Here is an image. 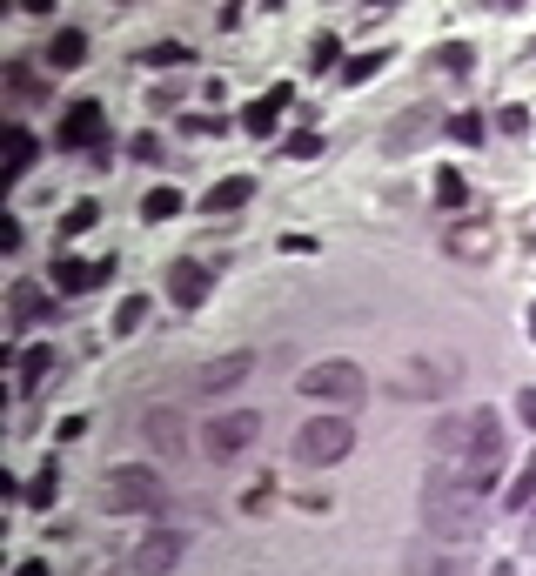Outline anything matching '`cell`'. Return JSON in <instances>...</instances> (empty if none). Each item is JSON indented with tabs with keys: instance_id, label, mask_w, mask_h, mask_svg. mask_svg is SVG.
I'll list each match as a JSON object with an SVG mask.
<instances>
[{
	"instance_id": "1",
	"label": "cell",
	"mask_w": 536,
	"mask_h": 576,
	"mask_svg": "<svg viewBox=\"0 0 536 576\" xmlns=\"http://www.w3.org/2000/svg\"><path fill=\"white\" fill-rule=\"evenodd\" d=\"M429 456H436V469H449V476H463L469 489L490 496L510 443H503V422H496L490 409H469V416H443L429 429Z\"/></svg>"
},
{
	"instance_id": "2",
	"label": "cell",
	"mask_w": 536,
	"mask_h": 576,
	"mask_svg": "<svg viewBox=\"0 0 536 576\" xmlns=\"http://www.w3.org/2000/svg\"><path fill=\"white\" fill-rule=\"evenodd\" d=\"M423 523H429V536H443V543H469V536H483V489H469L463 476H449V469H429V483H423Z\"/></svg>"
},
{
	"instance_id": "3",
	"label": "cell",
	"mask_w": 536,
	"mask_h": 576,
	"mask_svg": "<svg viewBox=\"0 0 536 576\" xmlns=\"http://www.w3.org/2000/svg\"><path fill=\"white\" fill-rule=\"evenodd\" d=\"M349 443H356L349 416H309L302 429H295V463L302 469H329V463L349 456Z\"/></svg>"
},
{
	"instance_id": "4",
	"label": "cell",
	"mask_w": 536,
	"mask_h": 576,
	"mask_svg": "<svg viewBox=\"0 0 536 576\" xmlns=\"http://www.w3.org/2000/svg\"><path fill=\"white\" fill-rule=\"evenodd\" d=\"M101 503L108 510H128V516H141V510H161V476L155 469H108L101 476Z\"/></svg>"
},
{
	"instance_id": "5",
	"label": "cell",
	"mask_w": 536,
	"mask_h": 576,
	"mask_svg": "<svg viewBox=\"0 0 536 576\" xmlns=\"http://www.w3.org/2000/svg\"><path fill=\"white\" fill-rule=\"evenodd\" d=\"M302 396H322V402H362L369 396V376H362L356 362H309L302 376H295Z\"/></svg>"
},
{
	"instance_id": "6",
	"label": "cell",
	"mask_w": 536,
	"mask_h": 576,
	"mask_svg": "<svg viewBox=\"0 0 536 576\" xmlns=\"http://www.w3.org/2000/svg\"><path fill=\"white\" fill-rule=\"evenodd\" d=\"M255 436H262V416H255V409H228V416H208L201 449H208V463H235Z\"/></svg>"
},
{
	"instance_id": "7",
	"label": "cell",
	"mask_w": 536,
	"mask_h": 576,
	"mask_svg": "<svg viewBox=\"0 0 536 576\" xmlns=\"http://www.w3.org/2000/svg\"><path fill=\"white\" fill-rule=\"evenodd\" d=\"M108 108L101 101H74V108L61 114V128H54V148H101L108 141Z\"/></svg>"
},
{
	"instance_id": "8",
	"label": "cell",
	"mask_w": 536,
	"mask_h": 576,
	"mask_svg": "<svg viewBox=\"0 0 536 576\" xmlns=\"http://www.w3.org/2000/svg\"><path fill=\"white\" fill-rule=\"evenodd\" d=\"M208 282H215V268L195 262V255H175V262H168V295H175V309H201V302H208Z\"/></svg>"
},
{
	"instance_id": "9",
	"label": "cell",
	"mask_w": 536,
	"mask_h": 576,
	"mask_svg": "<svg viewBox=\"0 0 536 576\" xmlns=\"http://www.w3.org/2000/svg\"><path fill=\"white\" fill-rule=\"evenodd\" d=\"M181 563V530H155V536H141V550H134L128 570L134 576H168Z\"/></svg>"
},
{
	"instance_id": "10",
	"label": "cell",
	"mask_w": 536,
	"mask_h": 576,
	"mask_svg": "<svg viewBox=\"0 0 536 576\" xmlns=\"http://www.w3.org/2000/svg\"><path fill=\"white\" fill-rule=\"evenodd\" d=\"M456 382H463L456 362H436V369H429V362H409V369L396 376V396H443V389H456Z\"/></svg>"
},
{
	"instance_id": "11",
	"label": "cell",
	"mask_w": 536,
	"mask_h": 576,
	"mask_svg": "<svg viewBox=\"0 0 536 576\" xmlns=\"http://www.w3.org/2000/svg\"><path fill=\"white\" fill-rule=\"evenodd\" d=\"M429 128H436V108H429V101H416V108L402 114V121H389L382 148H389V155H409V148H416V141H423Z\"/></svg>"
},
{
	"instance_id": "12",
	"label": "cell",
	"mask_w": 536,
	"mask_h": 576,
	"mask_svg": "<svg viewBox=\"0 0 536 576\" xmlns=\"http://www.w3.org/2000/svg\"><path fill=\"white\" fill-rule=\"evenodd\" d=\"M108 275H114V255H101V262H74V255H61V262H54V288H61V295H81V288L108 282Z\"/></svg>"
},
{
	"instance_id": "13",
	"label": "cell",
	"mask_w": 536,
	"mask_h": 576,
	"mask_svg": "<svg viewBox=\"0 0 536 576\" xmlns=\"http://www.w3.org/2000/svg\"><path fill=\"white\" fill-rule=\"evenodd\" d=\"M295 101V88L289 81H282V88H268V101H248L242 108V128L255 134V141H268V134H275V121H282V108H289Z\"/></svg>"
},
{
	"instance_id": "14",
	"label": "cell",
	"mask_w": 536,
	"mask_h": 576,
	"mask_svg": "<svg viewBox=\"0 0 536 576\" xmlns=\"http://www.w3.org/2000/svg\"><path fill=\"white\" fill-rule=\"evenodd\" d=\"M7 309H14V329H34V322H47V288H34V282H14V295H7Z\"/></svg>"
},
{
	"instance_id": "15",
	"label": "cell",
	"mask_w": 536,
	"mask_h": 576,
	"mask_svg": "<svg viewBox=\"0 0 536 576\" xmlns=\"http://www.w3.org/2000/svg\"><path fill=\"white\" fill-rule=\"evenodd\" d=\"M0 148H7V181H21L27 168H34V155H41V141H34L27 128H7V134H0Z\"/></svg>"
},
{
	"instance_id": "16",
	"label": "cell",
	"mask_w": 536,
	"mask_h": 576,
	"mask_svg": "<svg viewBox=\"0 0 536 576\" xmlns=\"http://www.w3.org/2000/svg\"><path fill=\"white\" fill-rule=\"evenodd\" d=\"M248 369H255V355H248V349H235V355H222V362H208V369H201V389L215 396V389H228V382H242Z\"/></svg>"
},
{
	"instance_id": "17",
	"label": "cell",
	"mask_w": 536,
	"mask_h": 576,
	"mask_svg": "<svg viewBox=\"0 0 536 576\" xmlns=\"http://www.w3.org/2000/svg\"><path fill=\"white\" fill-rule=\"evenodd\" d=\"M248 195H255V181H248V175H228V181H215V188H208V201H201V208H208V215H235Z\"/></svg>"
},
{
	"instance_id": "18",
	"label": "cell",
	"mask_w": 536,
	"mask_h": 576,
	"mask_svg": "<svg viewBox=\"0 0 536 576\" xmlns=\"http://www.w3.org/2000/svg\"><path fill=\"white\" fill-rule=\"evenodd\" d=\"M141 436H148L161 456H181V416H175V409H155V416L141 422Z\"/></svg>"
},
{
	"instance_id": "19",
	"label": "cell",
	"mask_w": 536,
	"mask_h": 576,
	"mask_svg": "<svg viewBox=\"0 0 536 576\" xmlns=\"http://www.w3.org/2000/svg\"><path fill=\"white\" fill-rule=\"evenodd\" d=\"M47 61L54 67H81L88 61V34H81V27H61V34L47 41Z\"/></svg>"
},
{
	"instance_id": "20",
	"label": "cell",
	"mask_w": 536,
	"mask_h": 576,
	"mask_svg": "<svg viewBox=\"0 0 536 576\" xmlns=\"http://www.w3.org/2000/svg\"><path fill=\"white\" fill-rule=\"evenodd\" d=\"M436 208H443V215H463L469 208V181L456 175V168H436Z\"/></svg>"
},
{
	"instance_id": "21",
	"label": "cell",
	"mask_w": 536,
	"mask_h": 576,
	"mask_svg": "<svg viewBox=\"0 0 536 576\" xmlns=\"http://www.w3.org/2000/svg\"><path fill=\"white\" fill-rule=\"evenodd\" d=\"M54 362H61L54 349H27V355H21V389H27V396H34V389L54 376Z\"/></svg>"
},
{
	"instance_id": "22",
	"label": "cell",
	"mask_w": 536,
	"mask_h": 576,
	"mask_svg": "<svg viewBox=\"0 0 536 576\" xmlns=\"http://www.w3.org/2000/svg\"><path fill=\"white\" fill-rule=\"evenodd\" d=\"M7 101H21V108H27V101H41V74L14 61V67H7Z\"/></svg>"
},
{
	"instance_id": "23",
	"label": "cell",
	"mask_w": 536,
	"mask_h": 576,
	"mask_svg": "<svg viewBox=\"0 0 536 576\" xmlns=\"http://www.w3.org/2000/svg\"><path fill=\"white\" fill-rule=\"evenodd\" d=\"M168 215H181V195L175 188H148L141 195V222H168Z\"/></svg>"
},
{
	"instance_id": "24",
	"label": "cell",
	"mask_w": 536,
	"mask_h": 576,
	"mask_svg": "<svg viewBox=\"0 0 536 576\" xmlns=\"http://www.w3.org/2000/svg\"><path fill=\"white\" fill-rule=\"evenodd\" d=\"M148 309H155L148 295H128V302L114 309V335H134V329H141V322H148Z\"/></svg>"
},
{
	"instance_id": "25",
	"label": "cell",
	"mask_w": 536,
	"mask_h": 576,
	"mask_svg": "<svg viewBox=\"0 0 536 576\" xmlns=\"http://www.w3.org/2000/svg\"><path fill=\"white\" fill-rule=\"evenodd\" d=\"M382 61H389L382 47H376V54H356V61H342V81H349V88H362V81H376V74H382Z\"/></svg>"
},
{
	"instance_id": "26",
	"label": "cell",
	"mask_w": 536,
	"mask_h": 576,
	"mask_svg": "<svg viewBox=\"0 0 536 576\" xmlns=\"http://www.w3.org/2000/svg\"><path fill=\"white\" fill-rule=\"evenodd\" d=\"M54 496H61V469L47 463L41 476H34V483H27V503H34V510H47V503H54Z\"/></svg>"
},
{
	"instance_id": "27",
	"label": "cell",
	"mask_w": 536,
	"mask_h": 576,
	"mask_svg": "<svg viewBox=\"0 0 536 576\" xmlns=\"http://www.w3.org/2000/svg\"><path fill=\"white\" fill-rule=\"evenodd\" d=\"M449 141H463V148H476V141H483V114H449Z\"/></svg>"
},
{
	"instance_id": "28",
	"label": "cell",
	"mask_w": 536,
	"mask_h": 576,
	"mask_svg": "<svg viewBox=\"0 0 536 576\" xmlns=\"http://www.w3.org/2000/svg\"><path fill=\"white\" fill-rule=\"evenodd\" d=\"M94 222H101V208H94V201H74V208L61 215V235H88Z\"/></svg>"
},
{
	"instance_id": "29",
	"label": "cell",
	"mask_w": 536,
	"mask_h": 576,
	"mask_svg": "<svg viewBox=\"0 0 536 576\" xmlns=\"http://www.w3.org/2000/svg\"><path fill=\"white\" fill-rule=\"evenodd\" d=\"M181 134H195V141H208V134H215V141H222L228 121H222V108H215V114H188V121H181Z\"/></svg>"
},
{
	"instance_id": "30",
	"label": "cell",
	"mask_w": 536,
	"mask_h": 576,
	"mask_svg": "<svg viewBox=\"0 0 536 576\" xmlns=\"http://www.w3.org/2000/svg\"><path fill=\"white\" fill-rule=\"evenodd\" d=\"M282 155H295V161H315V155H322V134H315V128H295L289 141H282Z\"/></svg>"
},
{
	"instance_id": "31",
	"label": "cell",
	"mask_w": 536,
	"mask_h": 576,
	"mask_svg": "<svg viewBox=\"0 0 536 576\" xmlns=\"http://www.w3.org/2000/svg\"><path fill=\"white\" fill-rule=\"evenodd\" d=\"M141 61H148V67H181V61H188V41H155Z\"/></svg>"
},
{
	"instance_id": "32",
	"label": "cell",
	"mask_w": 536,
	"mask_h": 576,
	"mask_svg": "<svg viewBox=\"0 0 536 576\" xmlns=\"http://www.w3.org/2000/svg\"><path fill=\"white\" fill-rule=\"evenodd\" d=\"M530 496H536V463H523V476H516L510 489H503V503H510V510H523Z\"/></svg>"
},
{
	"instance_id": "33",
	"label": "cell",
	"mask_w": 536,
	"mask_h": 576,
	"mask_svg": "<svg viewBox=\"0 0 536 576\" xmlns=\"http://www.w3.org/2000/svg\"><path fill=\"white\" fill-rule=\"evenodd\" d=\"M335 61H342V41H335V34H315V47H309V67L322 74V67H335Z\"/></svg>"
},
{
	"instance_id": "34",
	"label": "cell",
	"mask_w": 536,
	"mask_h": 576,
	"mask_svg": "<svg viewBox=\"0 0 536 576\" xmlns=\"http://www.w3.org/2000/svg\"><path fill=\"white\" fill-rule=\"evenodd\" d=\"M469 61H476V54H469V41H449V47H436V67H449V74H463Z\"/></svg>"
},
{
	"instance_id": "35",
	"label": "cell",
	"mask_w": 536,
	"mask_h": 576,
	"mask_svg": "<svg viewBox=\"0 0 536 576\" xmlns=\"http://www.w3.org/2000/svg\"><path fill=\"white\" fill-rule=\"evenodd\" d=\"M496 128L510 134V141H523V134H530V108H503V114H496Z\"/></svg>"
},
{
	"instance_id": "36",
	"label": "cell",
	"mask_w": 536,
	"mask_h": 576,
	"mask_svg": "<svg viewBox=\"0 0 536 576\" xmlns=\"http://www.w3.org/2000/svg\"><path fill=\"white\" fill-rule=\"evenodd\" d=\"M128 155H134V161H161L168 148H161V134H134V141H128Z\"/></svg>"
},
{
	"instance_id": "37",
	"label": "cell",
	"mask_w": 536,
	"mask_h": 576,
	"mask_svg": "<svg viewBox=\"0 0 536 576\" xmlns=\"http://www.w3.org/2000/svg\"><path fill=\"white\" fill-rule=\"evenodd\" d=\"M483 242H490V228H456V235H449L456 255H469V248H483Z\"/></svg>"
},
{
	"instance_id": "38",
	"label": "cell",
	"mask_w": 536,
	"mask_h": 576,
	"mask_svg": "<svg viewBox=\"0 0 536 576\" xmlns=\"http://www.w3.org/2000/svg\"><path fill=\"white\" fill-rule=\"evenodd\" d=\"M516 416H523V422L536 429V389H523V396H516Z\"/></svg>"
},
{
	"instance_id": "39",
	"label": "cell",
	"mask_w": 536,
	"mask_h": 576,
	"mask_svg": "<svg viewBox=\"0 0 536 576\" xmlns=\"http://www.w3.org/2000/svg\"><path fill=\"white\" fill-rule=\"evenodd\" d=\"M14 576H47V563H41V556H27V563H21Z\"/></svg>"
},
{
	"instance_id": "40",
	"label": "cell",
	"mask_w": 536,
	"mask_h": 576,
	"mask_svg": "<svg viewBox=\"0 0 536 576\" xmlns=\"http://www.w3.org/2000/svg\"><path fill=\"white\" fill-rule=\"evenodd\" d=\"M523 329H530V342H536V302H530V315H523Z\"/></svg>"
}]
</instances>
